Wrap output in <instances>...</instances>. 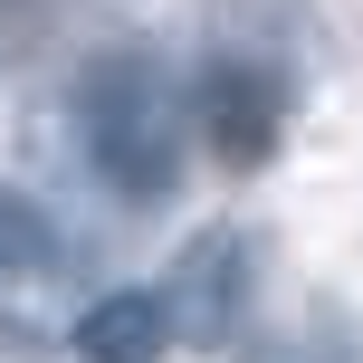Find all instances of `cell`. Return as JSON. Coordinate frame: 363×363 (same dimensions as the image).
Masks as SVG:
<instances>
[{
	"label": "cell",
	"mask_w": 363,
	"mask_h": 363,
	"mask_svg": "<svg viewBox=\"0 0 363 363\" xmlns=\"http://www.w3.org/2000/svg\"><path fill=\"white\" fill-rule=\"evenodd\" d=\"M77 125H86V163L125 201H163L182 182V96L144 48H106L77 77Z\"/></svg>",
	"instance_id": "6da1fadb"
},
{
	"label": "cell",
	"mask_w": 363,
	"mask_h": 363,
	"mask_svg": "<svg viewBox=\"0 0 363 363\" xmlns=\"http://www.w3.org/2000/svg\"><path fill=\"white\" fill-rule=\"evenodd\" d=\"M191 125L230 172H258L277 153V134H287V77L258 67V57H211L191 77Z\"/></svg>",
	"instance_id": "7a4b0ae2"
},
{
	"label": "cell",
	"mask_w": 363,
	"mask_h": 363,
	"mask_svg": "<svg viewBox=\"0 0 363 363\" xmlns=\"http://www.w3.org/2000/svg\"><path fill=\"white\" fill-rule=\"evenodd\" d=\"M239 306H249V239L239 230H191L163 277V315L172 335H191V345H230Z\"/></svg>",
	"instance_id": "3957f363"
},
{
	"label": "cell",
	"mask_w": 363,
	"mask_h": 363,
	"mask_svg": "<svg viewBox=\"0 0 363 363\" xmlns=\"http://www.w3.org/2000/svg\"><path fill=\"white\" fill-rule=\"evenodd\" d=\"M172 315L153 287H106L86 315H77V363H163Z\"/></svg>",
	"instance_id": "277c9868"
},
{
	"label": "cell",
	"mask_w": 363,
	"mask_h": 363,
	"mask_svg": "<svg viewBox=\"0 0 363 363\" xmlns=\"http://www.w3.org/2000/svg\"><path fill=\"white\" fill-rule=\"evenodd\" d=\"M48 249H57L48 211H38L29 191H10V182H0V287H19V277H38V268H48Z\"/></svg>",
	"instance_id": "5b68a950"
}]
</instances>
